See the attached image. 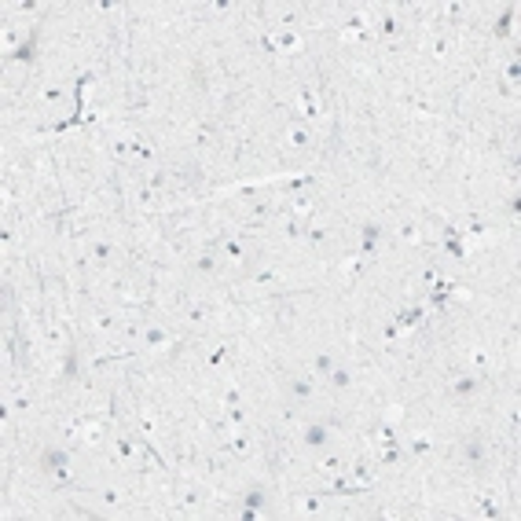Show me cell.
<instances>
[{"label": "cell", "mask_w": 521, "mask_h": 521, "mask_svg": "<svg viewBox=\"0 0 521 521\" xmlns=\"http://www.w3.org/2000/svg\"><path fill=\"white\" fill-rule=\"evenodd\" d=\"M44 470H48L55 481H63L66 470H70V455L66 452H44Z\"/></svg>", "instance_id": "obj_1"}, {"label": "cell", "mask_w": 521, "mask_h": 521, "mask_svg": "<svg viewBox=\"0 0 521 521\" xmlns=\"http://www.w3.org/2000/svg\"><path fill=\"white\" fill-rule=\"evenodd\" d=\"M305 444H309V448H323L327 444V426H309V430H305Z\"/></svg>", "instance_id": "obj_2"}, {"label": "cell", "mask_w": 521, "mask_h": 521, "mask_svg": "<svg viewBox=\"0 0 521 521\" xmlns=\"http://www.w3.org/2000/svg\"><path fill=\"white\" fill-rule=\"evenodd\" d=\"M327 378H330V386H334V389H345L349 382H352V378H349V371H330Z\"/></svg>", "instance_id": "obj_3"}, {"label": "cell", "mask_w": 521, "mask_h": 521, "mask_svg": "<svg viewBox=\"0 0 521 521\" xmlns=\"http://www.w3.org/2000/svg\"><path fill=\"white\" fill-rule=\"evenodd\" d=\"M330 371H334V360H330V356H319V360H316V375H323V378H327Z\"/></svg>", "instance_id": "obj_4"}, {"label": "cell", "mask_w": 521, "mask_h": 521, "mask_svg": "<svg viewBox=\"0 0 521 521\" xmlns=\"http://www.w3.org/2000/svg\"><path fill=\"white\" fill-rule=\"evenodd\" d=\"M473 389H477V382H473V378H463V382H455V393H459V396H463V393H473Z\"/></svg>", "instance_id": "obj_5"}, {"label": "cell", "mask_w": 521, "mask_h": 521, "mask_svg": "<svg viewBox=\"0 0 521 521\" xmlns=\"http://www.w3.org/2000/svg\"><path fill=\"white\" fill-rule=\"evenodd\" d=\"M396 29H400L396 19H382V33H396Z\"/></svg>", "instance_id": "obj_6"}]
</instances>
